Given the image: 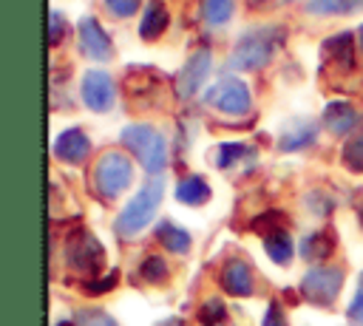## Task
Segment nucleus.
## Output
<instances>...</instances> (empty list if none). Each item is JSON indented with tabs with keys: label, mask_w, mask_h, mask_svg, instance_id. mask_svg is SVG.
Instances as JSON below:
<instances>
[{
	"label": "nucleus",
	"mask_w": 363,
	"mask_h": 326,
	"mask_svg": "<svg viewBox=\"0 0 363 326\" xmlns=\"http://www.w3.org/2000/svg\"><path fill=\"white\" fill-rule=\"evenodd\" d=\"M233 0H204V20L210 26H224L233 17Z\"/></svg>",
	"instance_id": "obj_21"
},
{
	"label": "nucleus",
	"mask_w": 363,
	"mask_h": 326,
	"mask_svg": "<svg viewBox=\"0 0 363 326\" xmlns=\"http://www.w3.org/2000/svg\"><path fill=\"white\" fill-rule=\"evenodd\" d=\"M312 139H315V125H309V122H298L295 128L284 130V136H281V147H284V150H298V147L312 145Z\"/></svg>",
	"instance_id": "obj_18"
},
{
	"label": "nucleus",
	"mask_w": 363,
	"mask_h": 326,
	"mask_svg": "<svg viewBox=\"0 0 363 326\" xmlns=\"http://www.w3.org/2000/svg\"><path fill=\"white\" fill-rule=\"evenodd\" d=\"M323 54H326L332 62L352 65V60H354V40H352V34H349V31H343V34L329 37V40L323 43Z\"/></svg>",
	"instance_id": "obj_14"
},
{
	"label": "nucleus",
	"mask_w": 363,
	"mask_h": 326,
	"mask_svg": "<svg viewBox=\"0 0 363 326\" xmlns=\"http://www.w3.org/2000/svg\"><path fill=\"white\" fill-rule=\"evenodd\" d=\"M122 142L139 156L142 167L147 173H159L167 164V147H164V136L150 128V125H130L122 130Z\"/></svg>",
	"instance_id": "obj_3"
},
{
	"label": "nucleus",
	"mask_w": 363,
	"mask_h": 326,
	"mask_svg": "<svg viewBox=\"0 0 363 326\" xmlns=\"http://www.w3.org/2000/svg\"><path fill=\"white\" fill-rule=\"evenodd\" d=\"M130 176H133V167H130L128 156L113 153V150L105 153L94 167V184L105 198H116L130 184Z\"/></svg>",
	"instance_id": "obj_4"
},
{
	"label": "nucleus",
	"mask_w": 363,
	"mask_h": 326,
	"mask_svg": "<svg viewBox=\"0 0 363 326\" xmlns=\"http://www.w3.org/2000/svg\"><path fill=\"white\" fill-rule=\"evenodd\" d=\"M159 326H184V323H182L179 317H167V320H164V323H159Z\"/></svg>",
	"instance_id": "obj_34"
},
{
	"label": "nucleus",
	"mask_w": 363,
	"mask_h": 326,
	"mask_svg": "<svg viewBox=\"0 0 363 326\" xmlns=\"http://www.w3.org/2000/svg\"><path fill=\"white\" fill-rule=\"evenodd\" d=\"M363 0H309V11L312 14H332V11H349L354 6H360Z\"/></svg>",
	"instance_id": "obj_24"
},
{
	"label": "nucleus",
	"mask_w": 363,
	"mask_h": 326,
	"mask_svg": "<svg viewBox=\"0 0 363 326\" xmlns=\"http://www.w3.org/2000/svg\"><path fill=\"white\" fill-rule=\"evenodd\" d=\"M139 272H142V278H145V281L156 283V281H164V278H167V264H164L159 255H150V258H145V261H142Z\"/></svg>",
	"instance_id": "obj_25"
},
{
	"label": "nucleus",
	"mask_w": 363,
	"mask_h": 326,
	"mask_svg": "<svg viewBox=\"0 0 363 326\" xmlns=\"http://www.w3.org/2000/svg\"><path fill=\"white\" fill-rule=\"evenodd\" d=\"M82 99L91 111H108L113 102V82L105 71H88L82 77Z\"/></svg>",
	"instance_id": "obj_9"
},
{
	"label": "nucleus",
	"mask_w": 363,
	"mask_h": 326,
	"mask_svg": "<svg viewBox=\"0 0 363 326\" xmlns=\"http://www.w3.org/2000/svg\"><path fill=\"white\" fill-rule=\"evenodd\" d=\"M156 235H159V241L164 244V249H170V252H187V249H190V235H187L182 227L170 224V221H162V224L156 227Z\"/></svg>",
	"instance_id": "obj_17"
},
{
	"label": "nucleus",
	"mask_w": 363,
	"mask_h": 326,
	"mask_svg": "<svg viewBox=\"0 0 363 326\" xmlns=\"http://www.w3.org/2000/svg\"><path fill=\"white\" fill-rule=\"evenodd\" d=\"M162 190H164L162 179L153 176V179H150V181H147V184H145V187L125 204V210L119 213V218H116V232L125 235V238L142 232V230L153 221V213H156V207H159Z\"/></svg>",
	"instance_id": "obj_2"
},
{
	"label": "nucleus",
	"mask_w": 363,
	"mask_h": 326,
	"mask_svg": "<svg viewBox=\"0 0 363 326\" xmlns=\"http://www.w3.org/2000/svg\"><path fill=\"white\" fill-rule=\"evenodd\" d=\"M221 286H224L230 295H250V292H252V272H250V264L241 261V258L227 261L224 269H221Z\"/></svg>",
	"instance_id": "obj_12"
},
{
	"label": "nucleus",
	"mask_w": 363,
	"mask_h": 326,
	"mask_svg": "<svg viewBox=\"0 0 363 326\" xmlns=\"http://www.w3.org/2000/svg\"><path fill=\"white\" fill-rule=\"evenodd\" d=\"M62 31H65L62 14H60V11H51V31H48V40H51V45H57V43H60Z\"/></svg>",
	"instance_id": "obj_30"
},
{
	"label": "nucleus",
	"mask_w": 363,
	"mask_h": 326,
	"mask_svg": "<svg viewBox=\"0 0 363 326\" xmlns=\"http://www.w3.org/2000/svg\"><path fill=\"white\" fill-rule=\"evenodd\" d=\"M176 198L182 204H201V201L210 198V187L201 176H187L176 184Z\"/></svg>",
	"instance_id": "obj_15"
},
{
	"label": "nucleus",
	"mask_w": 363,
	"mask_h": 326,
	"mask_svg": "<svg viewBox=\"0 0 363 326\" xmlns=\"http://www.w3.org/2000/svg\"><path fill=\"white\" fill-rule=\"evenodd\" d=\"M349 323L352 326H363V275L357 281V295L354 300L349 303Z\"/></svg>",
	"instance_id": "obj_28"
},
{
	"label": "nucleus",
	"mask_w": 363,
	"mask_h": 326,
	"mask_svg": "<svg viewBox=\"0 0 363 326\" xmlns=\"http://www.w3.org/2000/svg\"><path fill=\"white\" fill-rule=\"evenodd\" d=\"M54 153H57L62 162H68V164H79V162H85V156L91 153V142H88V136H85L79 128H68V130H62V133L57 136Z\"/></svg>",
	"instance_id": "obj_11"
},
{
	"label": "nucleus",
	"mask_w": 363,
	"mask_h": 326,
	"mask_svg": "<svg viewBox=\"0 0 363 326\" xmlns=\"http://www.w3.org/2000/svg\"><path fill=\"white\" fill-rule=\"evenodd\" d=\"M207 102L213 108L224 111V113L238 116V113H247L250 111V91H247V85L241 79H230L227 77V79H218L207 91Z\"/></svg>",
	"instance_id": "obj_7"
},
{
	"label": "nucleus",
	"mask_w": 363,
	"mask_h": 326,
	"mask_svg": "<svg viewBox=\"0 0 363 326\" xmlns=\"http://www.w3.org/2000/svg\"><path fill=\"white\" fill-rule=\"evenodd\" d=\"M210 74V48H196L190 57H187V62H184V68H182V74H179V85H176V91H179V96L182 99H190L201 85H204V77Z\"/></svg>",
	"instance_id": "obj_8"
},
{
	"label": "nucleus",
	"mask_w": 363,
	"mask_h": 326,
	"mask_svg": "<svg viewBox=\"0 0 363 326\" xmlns=\"http://www.w3.org/2000/svg\"><path fill=\"white\" fill-rule=\"evenodd\" d=\"M281 37H284L281 28H255V31H250L247 37H241L235 51L230 54V68H238V71L264 68L272 60V54L278 51Z\"/></svg>",
	"instance_id": "obj_1"
},
{
	"label": "nucleus",
	"mask_w": 363,
	"mask_h": 326,
	"mask_svg": "<svg viewBox=\"0 0 363 326\" xmlns=\"http://www.w3.org/2000/svg\"><path fill=\"white\" fill-rule=\"evenodd\" d=\"M79 326H116V323H113L108 315H99V312H94V315H82Z\"/></svg>",
	"instance_id": "obj_31"
},
{
	"label": "nucleus",
	"mask_w": 363,
	"mask_h": 326,
	"mask_svg": "<svg viewBox=\"0 0 363 326\" xmlns=\"http://www.w3.org/2000/svg\"><path fill=\"white\" fill-rule=\"evenodd\" d=\"M267 255H269L275 264H286V261L292 258V241H289V235H286L284 230L267 235Z\"/></svg>",
	"instance_id": "obj_20"
},
{
	"label": "nucleus",
	"mask_w": 363,
	"mask_h": 326,
	"mask_svg": "<svg viewBox=\"0 0 363 326\" xmlns=\"http://www.w3.org/2000/svg\"><path fill=\"white\" fill-rule=\"evenodd\" d=\"M201 320H204V326H218V323L224 320V306H221V300H207V303L201 306Z\"/></svg>",
	"instance_id": "obj_27"
},
{
	"label": "nucleus",
	"mask_w": 363,
	"mask_h": 326,
	"mask_svg": "<svg viewBox=\"0 0 363 326\" xmlns=\"http://www.w3.org/2000/svg\"><path fill=\"white\" fill-rule=\"evenodd\" d=\"M250 153V147L247 145H241V142H227V145H218L216 147V164L218 167H230V164H235L241 156H247Z\"/></svg>",
	"instance_id": "obj_23"
},
{
	"label": "nucleus",
	"mask_w": 363,
	"mask_h": 326,
	"mask_svg": "<svg viewBox=\"0 0 363 326\" xmlns=\"http://www.w3.org/2000/svg\"><path fill=\"white\" fill-rule=\"evenodd\" d=\"M60 326H74V323H60Z\"/></svg>",
	"instance_id": "obj_36"
},
{
	"label": "nucleus",
	"mask_w": 363,
	"mask_h": 326,
	"mask_svg": "<svg viewBox=\"0 0 363 326\" xmlns=\"http://www.w3.org/2000/svg\"><path fill=\"white\" fill-rule=\"evenodd\" d=\"M164 28H167V9L156 0V3H150L147 11H145L142 26H139V34H142L145 40H153V37H159Z\"/></svg>",
	"instance_id": "obj_16"
},
{
	"label": "nucleus",
	"mask_w": 363,
	"mask_h": 326,
	"mask_svg": "<svg viewBox=\"0 0 363 326\" xmlns=\"http://www.w3.org/2000/svg\"><path fill=\"white\" fill-rule=\"evenodd\" d=\"M340 283H343V272H340L337 266H315V269H309V272L303 275L301 292H303L312 303L326 306V303L335 300Z\"/></svg>",
	"instance_id": "obj_6"
},
{
	"label": "nucleus",
	"mask_w": 363,
	"mask_h": 326,
	"mask_svg": "<svg viewBox=\"0 0 363 326\" xmlns=\"http://www.w3.org/2000/svg\"><path fill=\"white\" fill-rule=\"evenodd\" d=\"M79 48L91 60H108L111 57V40L94 17L79 20Z\"/></svg>",
	"instance_id": "obj_10"
},
{
	"label": "nucleus",
	"mask_w": 363,
	"mask_h": 326,
	"mask_svg": "<svg viewBox=\"0 0 363 326\" xmlns=\"http://www.w3.org/2000/svg\"><path fill=\"white\" fill-rule=\"evenodd\" d=\"M281 224H284V215L281 213H264V215L252 218V230L255 232H267V235L281 232Z\"/></svg>",
	"instance_id": "obj_26"
},
{
	"label": "nucleus",
	"mask_w": 363,
	"mask_h": 326,
	"mask_svg": "<svg viewBox=\"0 0 363 326\" xmlns=\"http://www.w3.org/2000/svg\"><path fill=\"white\" fill-rule=\"evenodd\" d=\"M264 326H286V320H284V315H281V306H278V303H272V306L267 309Z\"/></svg>",
	"instance_id": "obj_32"
},
{
	"label": "nucleus",
	"mask_w": 363,
	"mask_h": 326,
	"mask_svg": "<svg viewBox=\"0 0 363 326\" xmlns=\"http://www.w3.org/2000/svg\"><path fill=\"white\" fill-rule=\"evenodd\" d=\"M360 43H363V26H360Z\"/></svg>",
	"instance_id": "obj_35"
},
{
	"label": "nucleus",
	"mask_w": 363,
	"mask_h": 326,
	"mask_svg": "<svg viewBox=\"0 0 363 326\" xmlns=\"http://www.w3.org/2000/svg\"><path fill=\"white\" fill-rule=\"evenodd\" d=\"M65 258H68V264H71L77 272H91V275H94V272L102 266L105 252H102L99 241H96L91 232L77 230V232H71V235H68Z\"/></svg>",
	"instance_id": "obj_5"
},
{
	"label": "nucleus",
	"mask_w": 363,
	"mask_h": 326,
	"mask_svg": "<svg viewBox=\"0 0 363 326\" xmlns=\"http://www.w3.org/2000/svg\"><path fill=\"white\" fill-rule=\"evenodd\" d=\"M116 278H119V275H116V269H113V272H108L102 281H96V283H88V292H105V289H111V286L116 283Z\"/></svg>",
	"instance_id": "obj_33"
},
{
	"label": "nucleus",
	"mask_w": 363,
	"mask_h": 326,
	"mask_svg": "<svg viewBox=\"0 0 363 326\" xmlns=\"http://www.w3.org/2000/svg\"><path fill=\"white\" fill-rule=\"evenodd\" d=\"M332 249H335V241H332V232H326V230L309 235V238L303 241V247H301L303 258H309V261H315V258H326Z\"/></svg>",
	"instance_id": "obj_19"
},
{
	"label": "nucleus",
	"mask_w": 363,
	"mask_h": 326,
	"mask_svg": "<svg viewBox=\"0 0 363 326\" xmlns=\"http://www.w3.org/2000/svg\"><path fill=\"white\" fill-rule=\"evenodd\" d=\"M343 162L349 170L363 173V130H357L346 145H343Z\"/></svg>",
	"instance_id": "obj_22"
},
{
	"label": "nucleus",
	"mask_w": 363,
	"mask_h": 326,
	"mask_svg": "<svg viewBox=\"0 0 363 326\" xmlns=\"http://www.w3.org/2000/svg\"><path fill=\"white\" fill-rule=\"evenodd\" d=\"M105 6H108L116 17H130V14H136L139 0H105Z\"/></svg>",
	"instance_id": "obj_29"
},
{
	"label": "nucleus",
	"mask_w": 363,
	"mask_h": 326,
	"mask_svg": "<svg viewBox=\"0 0 363 326\" xmlns=\"http://www.w3.org/2000/svg\"><path fill=\"white\" fill-rule=\"evenodd\" d=\"M323 125H326L332 133H349V130L357 125V111H354L349 102H332V105H326V111H323Z\"/></svg>",
	"instance_id": "obj_13"
}]
</instances>
